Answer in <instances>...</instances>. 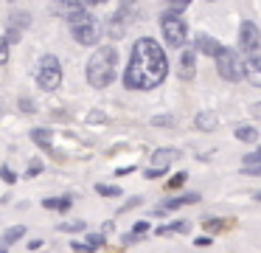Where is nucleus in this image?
<instances>
[{
	"instance_id": "obj_1",
	"label": "nucleus",
	"mask_w": 261,
	"mask_h": 253,
	"mask_svg": "<svg viewBox=\"0 0 261 253\" xmlns=\"http://www.w3.org/2000/svg\"><path fill=\"white\" fill-rule=\"evenodd\" d=\"M166 73H169V59L166 51L160 48L154 39L143 37L132 45V56L124 73V84L129 90H154L163 84Z\"/></svg>"
},
{
	"instance_id": "obj_2",
	"label": "nucleus",
	"mask_w": 261,
	"mask_h": 253,
	"mask_svg": "<svg viewBox=\"0 0 261 253\" xmlns=\"http://www.w3.org/2000/svg\"><path fill=\"white\" fill-rule=\"evenodd\" d=\"M115 65H118V51H115L113 45L96 48V54L87 59V82H90L93 87H98V90L107 87V84H113Z\"/></svg>"
},
{
	"instance_id": "obj_3",
	"label": "nucleus",
	"mask_w": 261,
	"mask_h": 253,
	"mask_svg": "<svg viewBox=\"0 0 261 253\" xmlns=\"http://www.w3.org/2000/svg\"><path fill=\"white\" fill-rule=\"evenodd\" d=\"M37 84L42 90H57L62 84V67H59V59L54 54L40 56V62H37Z\"/></svg>"
},
{
	"instance_id": "obj_4",
	"label": "nucleus",
	"mask_w": 261,
	"mask_h": 253,
	"mask_svg": "<svg viewBox=\"0 0 261 253\" xmlns=\"http://www.w3.org/2000/svg\"><path fill=\"white\" fill-rule=\"evenodd\" d=\"M214 59H216V67H219V76L225 79V82H242L244 79V59L236 51L222 48Z\"/></svg>"
},
{
	"instance_id": "obj_5",
	"label": "nucleus",
	"mask_w": 261,
	"mask_h": 253,
	"mask_svg": "<svg viewBox=\"0 0 261 253\" xmlns=\"http://www.w3.org/2000/svg\"><path fill=\"white\" fill-rule=\"evenodd\" d=\"M70 34H73V39L79 45H96L98 37H101V26H98L96 17H90L85 11L76 20H70Z\"/></svg>"
},
{
	"instance_id": "obj_6",
	"label": "nucleus",
	"mask_w": 261,
	"mask_h": 253,
	"mask_svg": "<svg viewBox=\"0 0 261 253\" xmlns=\"http://www.w3.org/2000/svg\"><path fill=\"white\" fill-rule=\"evenodd\" d=\"M160 26H163V37L166 42L171 45V48H180L182 42H186L188 37V26L182 22V17L177 14V11H163V17H160Z\"/></svg>"
},
{
	"instance_id": "obj_7",
	"label": "nucleus",
	"mask_w": 261,
	"mask_h": 253,
	"mask_svg": "<svg viewBox=\"0 0 261 253\" xmlns=\"http://www.w3.org/2000/svg\"><path fill=\"white\" fill-rule=\"evenodd\" d=\"M258 45H261V34L255 28V22H242V31H239V48H242V54H247V56L258 54Z\"/></svg>"
},
{
	"instance_id": "obj_8",
	"label": "nucleus",
	"mask_w": 261,
	"mask_h": 253,
	"mask_svg": "<svg viewBox=\"0 0 261 253\" xmlns=\"http://www.w3.org/2000/svg\"><path fill=\"white\" fill-rule=\"evenodd\" d=\"M51 11L70 22L79 14H85V3H82V0H51Z\"/></svg>"
},
{
	"instance_id": "obj_9",
	"label": "nucleus",
	"mask_w": 261,
	"mask_h": 253,
	"mask_svg": "<svg viewBox=\"0 0 261 253\" xmlns=\"http://www.w3.org/2000/svg\"><path fill=\"white\" fill-rule=\"evenodd\" d=\"M174 160H180V149H158V152L152 155L154 169H149L146 177H158V174H163V172H166V169H169Z\"/></svg>"
},
{
	"instance_id": "obj_10",
	"label": "nucleus",
	"mask_w": 261,
	"mask_h": 253,
	"mask_svg": "<svg viewBox=\"0 0 261 253\" xmlns=\"http://www.w3.org/2000/svg\"><path fill=\"white\" fill-rule=\"evenodd\" d=\"M177 71H180V79L191 82V79L197 76V51L182 48V54H180V65H177Z\"/></svg>"
},
{
	"instance_id": "obj_11",
	"label": "nucleus",
	"mask_w": 261,
	"mask_h": 253,
	"mask_svg": "<svg viewBox=\"0 0 261 253\" xmlns=\"http://www.w3.org/2000/svg\"><path fill=\"white\" fill-rule=\"evenodd\" d=\"M29 22H31V17L29 14H23V11H17V14H12V20H9V42H17L20 37H23V31L29 28Z\"/></svg>"
},
{
	"instance_id": "obj_12",
	"label": "nucleus",
	"mask_w": 261,
	"mask_h": 253,
	"mask_svg": "<svg viewBox=\"0 0 261 253\" xmlns=\"http://www.w3.org/2000/svg\"><path fill=\"white\" fill-rule=\"evenodd\" d=\"M244 79L250 84H255V87H261V56L258 54L244 59Z\"/></svg>"
},
{
	"instance_id": "obj_13",
	"label": "nucleus",
	"mask_w": 261,
	"mask_h": 253,
	"mask_svg": "<svg viewBox=\"0 0 261 253\" xmlns=\"http://www.w3.org/2000/svg\"><path fill=\"white\" fill-rule=\"evenodd\" d=\"M197 200H199V194L174 197V200H166V202H160V205H158V211H154V214H169V211H174V208H180V205H188V202H197Z\"/></svg>"
},
{
	"instance_id": "obj_14",
	"label": "nucleus",
	"mask_w": 261,
	"mask_h": 253,
	"mask_svg": "<svg viewBox=\"0 0 261 253\" xmlns=\"http://www.w3.org/2000/svg\"><path fill=\"white\" fill-rule=\"evenodd\" d=\"M197 51H202V54H208V56H216L222 51V45L216 42L214 37H208V34H199L197 37Z\"/></svg>"
},
{
	"instance_id": "obj_15",
	"label": "nucleus",
	"mask_w": 261,
	"mask_h": 253,
	"mask_svg": "<svg viewBox=\"0 0 261 253\" xmlns=\"http://www.w3.org/2000/svg\"><path fill=\"white\" fill-rule=\"evenodd\" d=\"M244 174H261V152H253V155H244Z\"/></svg>"
},
{
	"instance_id": "obj_16",
	"label": "nucleus",
	"mask_w": 261,
	"mask_h": 253,
	"mask_svg": "<svg viewBox=\"0 0 261 253\" xmlns=\"http://www.w3.org/2000/svg\"><path fill=\"white\" fill-rule=\"evenodd\" d=\"M194 124H197V129H205V132H211V129H216V112H197Z\"/></svg>"
},
{
	"instance_id": "obj_17",
	"label": "nucleus",
	"mask_w": 261,
	"mask_h": 253,
	"mask_svg": "<svg viewBox=\"0 0 261 253\" xmlns=\"http://www.w3.org/2000/svg\"><path fill=\"white\" fill-rule=\"evenodd\" d=\"M236 138L253 144V141H258V132H255V127H236Z\"/></svg>"
},
{
	"instance_id": "obj_18",
	"label": "nucleus",
	"mask_w": 261,
	"mask_h": 253,
	"mask_svg": "<svg viewBox=\"0 0 261 253\" xmlns=\"http://www.w3.org/2000/svg\"><path fill=\"white\" fill-rule=\"evenodd\" d=\"M180 231H188V222H171L166 228H158L160 236H171V234H180Z\"/></svg>"
},
{
	"instance_id": "obj_19",
	"label": "nucleus",
	"mask_w": 261,
	"mask_h": 253,
	"mask_svg": "<svg viewBox=\"0 0 261 253\" xmlns=\"http://www.w3.org/2000/svg\"><path fill=\"white\" fill-rule=\"evenodd\" d=\"M31 138H34L40 146H51V132H48V129H34Z\"/></svg>"
},
{
	"instance_id": "obj_20",
	"label": "nucleus",
	"mask_w": 261,
	"mask_h": 253,
	"mask_svg": "<svg viewBox=\"0 0 261 253\" xmlns=\"http://www.w3.org/2000/svg\"><path fill=\"white\" fill-rule=\"evenodd\" d=\"M163 3H166V9H169V11H177V14H180L182 9L191 6V0H163Z\"/></svg>"
},
{
	"instance_id": "obj_21",
	"label": "nucleus",
	"mask_w": 261,
	"mask_h": 253,
	"mask_svg": "<svg viewBox=\"0 0 261 253\" xmlns=\"http://www.w3.org/2000/svg\"><path fill=\"white\" fill-rule=\"evenodd\" d=\"M45 208H70V197H54V200H45Z\"/></svg>"
},
{
	"instance_id": "obj_22",
	"label": "nucleus",
	"mask_w": 261,
	"mask_h": 253,
	"mask_svg": "<svg viewBox=\"0 0 261 253\" xmlns=\"http://www.w3.org/2000/svg\"><path fill=\"white\" fill-rule=\"evenodd\" d=\"M96 189H98V194H101V197H118V194H121V189H115V186H107V183H98Z\"/></svg>"
},
{
	"instance_id": "obj_23",
	"label": "nucleus",
	"mask_w": 261,
	"mask_h": 253,
	"mask_svg": "<svg viewBox=\"0 0 261 253\" xmlns=\"http://www.w3.org/2000/svg\"><path fill=\"white\" fill-rule=\"evenodd\" d=\"M23 234H25V228H20V225H17V228H12V231L6 234V239H3V245H12V242H17Z\"/></svg>"
},
{
	"instance_id": "obj_24",
	"label": "nucleus",
	"mask_w": 261,
	"mask_h": 253,
	"mask_svg": "<svg viewBox=\"0 0 261 253\" xmlns=\"http://www.w3.org/2000/svg\"><path fill=\"white\" fill-rule=\"evenodd\" d=\"M9 62V39L0 37V65H6Z\"/></svg>"
},
{
	"instance_id": "obj_25",
	"label": "nucleus",
	"mask_w": 261,
	"mask_h": 253,
	"mask_svg": "<svg viewBox=\"0 0 261 253\" xmlns=\"http://www.w3.org/2000/svg\"><path fill=\"white\" fill-rule=\"evenodd\" d=\"M152 124H154V127H158V124H160V127H169V124H171V116H154Z\"/></svg>"
},
{
	"instance_id": "obj_26",
	"label": "nucleus",
	"mask_w": 261,
	"mask_h": 253,
	"mask_svg": "<svg viewBox=\"0 0 261 253\" xmlns=\"http://www.w3.org/2000/svg\"><path fill=\"white\" fill-rule=\"evenodd\" d=\"M186 183V174H177V177H171V183H169V189H180V186Z\"/></svg>"
},
{
	"instance_id": "obj_27",
	"label": "nucleus",
	"mask_w": 261,
	"mask_h": 253,
	"mask_svg": "<svg viewBox=\"0 0 261 253\" xmlns=\"http://www.w3.org/2000/svg\"><path fill=\"white\" fill-rule=\"evenodd\" d=\"M85 228V222H65L62 225V231H82Z\"/></svg>"
},
{
	"instance_id": "obj_28",
	"label": "nucleus",
	"mask_w": 261,
	"mask_h": 253,
	"mask_svg": "<svg viewBox=\"0 0 261 253\" xmlns=\"http://www.w3.org/2000/svg\"><path fill=\"white\" fill-rule=\"evenodd\" d=\"M20 110H25V112H34V104H31L29 99H20Z\"/></svg>"
},
{
	"instance_id": "obj_29",
	"label": "nucleus",
	"mask_w": 261,
	"mask_h": 253,
	"mask_svg": "<svg viewBox=\"0 0 261 253\" xmlns=\"http://www.w3.org/2000/svg\"><path fill=\"white\" fill-rule=\"evenodd\" d=\"M0 174H3V180H9V183H12V180H14V174L9 172V169H0Z\"/></svg>"
},
{
	"instance_id": "obj_30",
	"label": "nucleus",
	"mask_w": 261,
	"mask_h": 253,
	"mask_svg": "<svg viewBox=\"0 0 261 253\" xmlns=\"http://www.w3.org/2000/svg\"><path fill=\"white\" fill-rule=\"evenodd\" d=\"M40 169H42V163H40V160H34V163H31V174H37Z\"/></svg>"
},
{
	"instance_id": "obj_31",
	"label": "nucleus",
	"mask_w": 261,
	"mask_h": 253,
	"mask_svg": "<svg viewBox=\"0 0 261 253\" xmlns=\"http://www.w3.org/2000/svg\"><path fill=\"white\" fill-rule=\"evenodd\" d=\"M253 116L261 118V101H258V104H253Z\"/></svg>"
},
{
	"instance_id": "obj_32",
	"label": "nucleus",
	"mask_w": 261,
	"mask_h": 253,
	"mask_svg": "<svg viewBox=\"0 0 261 253\" xmlns=\"http://www.w3.org/2000/svg\"><path fill=\"white\" fill-rule=\"evenodd\" d=\"M87 6H98V3H107V0H85Z\"/></svg>"
},
{
	"instance_id": "obj_33",
	"label": "nucleus",
	"mask_w": 261,
	"mask_h": 253,
	"mask_svg": "<svg viewBox=\"0 0 261 253\" xmlns=\"http://www.w3.org/2000/svg\"><path fill=\"white\" fill-rule=\"evenodd\" d=\"M258 200H261V194H258Z\"/></svg>"
}]
</instances>
